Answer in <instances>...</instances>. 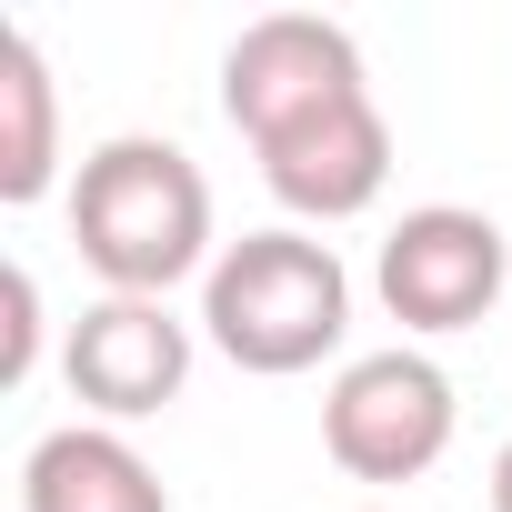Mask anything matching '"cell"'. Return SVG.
<instances>
[{
    "mask_svg": "<svg viewBox=\"0 0 512 512\" xmlns=\"http://www.w3.org/2000/svg\"><path fill=\"white\" fill-rule=\"evenodd\" d=\"M71 241L81 262L131 292V302H171V282L211 272V181L181 141L161 131H111L101 151H81L71 171Z\"/></svg>",
    "mask_w": 512,
    "mask_h": 512,
    "instance_id": "6da1fadb",
    "label": "cell"
},
{
    "mask_svg": "<svg viewBox=\"0 0 512 512\" xmlns=\"http://www.w3.org/2000/svg\"><path fill=\"white\" fill-rule=\"evenodd\" d=\"M201 332H211L221 362L262 372V382H292V372L332 362L342 332H352V272H342V251L322 231H302V221L221 241V262L201 272Z\"/></svg>",
    "mask_w": 512,
    "mask_h": 512,
    "instance_id": "7a4b0ae2",
    "label": "cell"
},
{
    "mask_svg": "<svg viewBox=\"0 0 512 512\" xmlns=\"http://www.w3.org/2000/svg\"><path fill=\"white\" fill-rule=\"evenodd\" d=\"M452 372L412 342L392 352H352L322 392V452L352 472V482H422L442 452H452Z\"/></svg>",
    "mask_w": 512,
    "mask_h": 512,
    "instance_id": "3957f363",
    "label": "cell"
},
{
    "mask_svg": "<svg viewBox=\"0 0 512 512\" xmlns=\"http://www.w3.org/2000/svg\"><path fill=\"white\" fill-rule=\"evenodd\" d=\"M502 282H512V241H502V221L472 211V201H422V211H402V221L382 231V251H372L382 312H392L402 332H422V342L472 332V322L502 302Z\"/></svg>",
    "mask_w": 512,
    "mask_h": 512,
    "instance_id": "277c9868",
    "label": "cell"
},
{
    "mask_svg": "<svg viewBox=\"0 0 512 512\" xmlns=\"http://www.w3.org/2000/svg\"><path fill=\"white\" fill-rule=\"evenodd\" d=\"M352 91H372L362 41L322 11H262L221 51V111H231L241 141H272V131H292V121L352 101Z\"/></svg>",
    "mask_w": 512,
    "mask_h": 512,
    "instance_id": "5b68a950",
    "label": "cell"
},
{
    "mask_svg": "<svg viewBox=\"0 0 512 512\" xmlns=\"http://www.w3.org/2000/svg\"><path fill=\"white\" fill-rule=\"evenodd\" d=\"M61 382H71V402L91 412V422H151V412H171L181 402V382H191V322L171 312V302H131V292H101L81 322H71V342H61Z\"/></svg>",
    "mask_w": 512,
    "mask_h": 512,
    "instance_id": "8992f818",
    "label": "cell"
},
{
    "mask_svg": "<svg viewBox=\"0 0 512 512\" xmlns=\"http://www.w3.org/2000/svg\"><path fill=\"white\" fill-rule=\"evenodd\" d=\"M251 161H262V181H272V201L292 221L332 231V221H362L382 201V181H392V121H382L372 91H352V101H332V111L272 131V141H251Z\"/></svg>",
    "mask_w": 512,
    "mask_h": 512,
    "instance_id": "52a82bcc",
    "label": "cell"
},
{
    "mask_svg": "<svg viewBox=\"0 0 512 512\" xmlns=\"http://www.w3.org/2000/svg\"><path fill=\"white\" fill-rule=\"evenodd\" d=\"M21 512H171L161 472L111 422H61L21 452Z\"/></svg>",
    "mask_w": 512,
    "mask_h": 512,
    "instance_id": "ba28073f",
    "label": "cell"
},
{
    "mask_svg": "<svg viewBox=\"0 0 512 512\" xmlns=\"http://www.w3.org/2000/svg\"><path fill=\"white\" fill-rule=\"evenodd\" d=\"M61 181V81L31 31H0V201L31 211Z\"/></svg>",
    "mask_w": 512,
    "mask_h": 512,
    "instance_id": "9c48e42d",
    "label": "cell"
},
{
    "mask_svg": "<svg viewBox=\"0 0 512 512\" xmlns=\"http://www.w3.org/2000/svg\"><path fill=\"white\" fill-rule=\"evenodd\" d=\"M0 302H11V332H0V382H31V362H41V282H31V262H11L0 272Z\"/></svg>",
    "mask_w": 512,
    "mask_h": 512,
    "instance_id": "30bf717a",
    "label": "cell"
},
{
    "mask_svg": "<svg viewBox=\"0 0 512 512\" xmlns=\"http://www.w3.org/2000/svg\"><path fill=\"white\" fill-rule=\"evenodd\" d=\"M492 512H512V442L492 452Z\"/></svg>",
    "mask_w": 512,
    "mask_h": 512,
    "instance_id": "8fae6325",
    "label": "cell"
},
{
    "mask_svg": "<svg viewBox=\"0 0 512 512\" xmlns=\"http://www.w3.org/2000/svg\"><path fill=\"white\" fill-rule=\"evenodd\" d=\"M362 512H392V502H362Z\"/></svg>",
    "mask_w": 512,
    "mask_h": 512,
    "instance_id": "7c38bea8",
    "label": "cell"
}]
</instances>
